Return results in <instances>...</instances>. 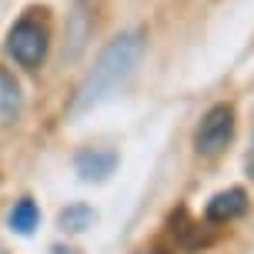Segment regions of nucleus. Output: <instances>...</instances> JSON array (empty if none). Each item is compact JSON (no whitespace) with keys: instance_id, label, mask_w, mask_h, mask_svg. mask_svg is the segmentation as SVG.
Masks as SVG:
<instances>
[{"instance_id":"1","label":"nucleus","mask_w":254,"mask_h":254,"mask_svg":"<svg viewBox=\"0 0 254 254\" xmlns=\"http://www.w3.org/2000/svg\"><path fill=\"white\" fill-rule=\"evenodd\" d=\"M144 44H147V37H144L140 27H130L124 34H117V37L101 51V57L94 61L90 74L84 77V84L77 87L74 104H70V114L80 117V114H87V111H94L97 104L111 101L114 94H121V90L127 87V80L134 77V70H137Z\"/></svg>"},{"instance_id":"2","label":"nucleus","mask_w":254,"mask_h":254,"mask_svg":"<svg viewBox=\"0 0 254 254\" xmlns=\"http://www.w3.org/2000/svg\"><path fill=\"white\" fill-rule=\"evenodd\" d=\"M47 24L34 17V13H24L17 24L7 30V54L20 64L24 70H37L44 57H47Z\"/></svg>"},{"instance_id":"3","label":"nucleus","mask_w":254,"mask_h":254,"mask_svg":"<svg viewBox=\"0 0 254 254\" xmlns=\"http://www.w3.org/2000/svg\"><path fill=\"white\" fill-rule=\"evenodd\" d=\"M231 137H234V107L231 104H214L194 130V151L201 157H217L231 144Z\"/></svg>"},{"instance_id":"4","label":"nucleus","mask_w":254,"mask_h":254,"mask_svg":"<svg viewBox=\"0 0 254 254\" xmlns=\"http://www.w3.org/2000/svg\"><path fill=\"white\" fill-rule=\"evenodd\" d=\"M244 211H248V194H244L241 188H228V190H221V194H214V197L207 201L204 217H207L211 224H228L234 217H241Z\"/></svg>"},{"instance_id":"5","label":"nucleus","mask_w":254,"mask_h":254,"mask_svg":"<svg viewBox=\"0 0 254 254\" xmlns=\"http://www.w3.org/2000/svg\"><path fill=\"white\" fill-rule=\"evenodd\" d=\"M77 174L84 181H107L117 167V154L114 151H104V147H87V151L77 154Z\"/></svg>"},{"instance_id":"6","label":"nucleus","mask_w":254,"mask_h":254,"mask_svg":"<svg viewBox=\"0 0 254 254\" xmlns=\"http://www.w3.org/2000/svg\"><path fill=\"white\" fill-rule=\"evenodd\" d=\"M90 37V13H87V0H74V10H70V20H67V51H64V57L67 61H74L77 54H80V47L87 44Z\"/></svg>"},{"instance_id":"7","label":"nucleus","mask_w":254,"mask_h":254,"mask_svg":"<svg viewBox=\"0 0 254 254\" xmlns=\"http://www.w3.org/2000/svg\"><path fill=\"white\" fill-rule=\"evenodd\" d=\"M24 111V94H20V84L13 80V74H7L0 67V124H10L17 121Z\"/></svg>"},{"instance_id":"8","label":"nucleus","mask_w":254,"mask_h":254,"mask_svg":"<svg viewBox=\"0 0 254 254\" xmlns=\"http://www.w3.org/2000/svg\"><path fill=\"white\" fill-rule=\"evenodd\" d=\"M37 221H40V211L30 197L17 201L10 207V214H7V224H10V231H17V234H30V231L37 228Z\"/></svg>"},{"instance_id":"9","label":"nucleus","mask_w":254,"mask_h":254,"mask_svg":"<svg viewBox=\"0 0 254 254\" xmlns=\"http://www.w3.org/2000/svg\"><path fill=\"white\" fill-rule=\"evenodd\" d=\"M90 224H94V211H90L87 204H70V207L61 211V228L70 231V234H80V231H87Z\"/></svg>"},{"instance_id":"10","label":"nucleus","mask_w":254,"mask_h":254,"mask_svg":"<svg viewBox=\"0 0 254 254\" xmlns=\"http://www.w3.org/2000/svg\"><path fill=\"white\" fill-rule=\"evenodd\" d=\"M248 171L254 174V137H251V154H248Z\"/></svg>"},{"instance_id":"11","label":"nucleus","mask_w":254,"mask_h":254,"mask_svg":"<svg viewBox=\"0 0 254 254\" xmlns=\"http://www.w3.org/2000/svg\"><path fill=\"white\" fill-rule=\"evenodd\" d=\"M54 254H77V251H70V248H54Z\"/></svg>"},{"instance_id":"12","label":"nucleus","mask_w":254,"mask_h":254,"mask_svg":"<svg viewBox=\"0 0 254 254\" xmlns=\"http://www.w3.org/2000/svg\"><path fill=\"white\" fill-rule=\"evenodd\" d=\"M137 254H157V251H137Z\"/></svg>"}]
</instances>
